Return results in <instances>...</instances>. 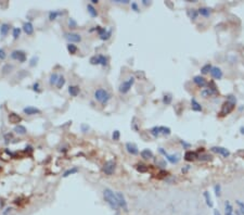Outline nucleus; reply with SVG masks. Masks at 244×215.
<instances>
[{
	"label": "nucleus",
	"instance_id": "4d7b16f0",
	"mask_svg": "<svg viewBox=\"0 0 244 215\" xmlns=\"http://www.w3.org/2000/svg\"><path fill=\"white\" fill-rule=\"evenodd\" d=\"M190 167H191L190 165H186V167H182L181 172H182V173H187V172H188V170H190Z\"/></svg>",
	"mask_w": 244,
	"mask_h": 215
},
{
	"label": "nucleus",
	"instance_id": "58836bf2",
	"mask_svg": "<svg viewBox=\"0 0 244 215\" xmlns=\"http://www.w3.org/2000/svg\"><path fill=\"white\" fill-rule=\"evenodd\" d=\"M67 50H68L70 53L75 54L76 52H77V47H76L75 45H73V44H68V45H67Z\"/></svg>",
	"mask_w": 244,
	"mask_h": 215
},
{
	"label": "nucleus",
	"instance_id": "f03ea898",
	"mask_svg": "<svg viewBox=\"0 0 244 215\" xmlns=\"http://www.w3.org/2000/svg\"><path fill=\"white\" fill-rule=\"evenodd\" d=\"M103 198H104V201L109 204V206L111 207L112 210L118 211L120 205H118V202H117V198H116L115 192L112 189L110 188L103 189Z\"/></svg>",
	"mask_w": 244,
	"mask_h": 215
},
{
	"label": "nucleus",
	"instance_id": "4c0bfd02",
	"mask_svg": "<svg viewBox=\"0 0 244 215\" xmlns=\"http://www.w3.org/2000/svg\"><path fill=\"white\" fill-rule=\"evenodd\" d=\"M98 58H99V61H100V64H101V65L105 66V65L107 64V58L105 57V55H103V54H99V55H98Z\"/></svg>",
	"mask_w": 244,
	"mask_h": 215
},
{
	"label": "nucleus",
	"instance_id": "e2e57ef3",
	"mask_svg": "<svg viewBox=\"0 0 244 215\" xmlns=\"http://www.w3.org/2000/svg\"><path fill=\"white\" fill-rule=\"evenodd\" d=\"M91 2H92V5H96V3H98L99 1H98V0H91Z\"/></svg>",
	"mask_w": 244,
	"mask_h": 215
},
{
	"label": "nucleus",
	"instance_id": "aec40b11",
	"mask_svg": "<svg viewBox=\"0 0 244 215\" xmlns=\"http://www.w3.org/2000/svg\"><path fill=\"white\" fill-rule=\"evenodd\" d=\"M198 12H199V15L208 18L209 15L212 14V12H213V10L211 9V8H208V7H201L200 9H198Z\"/></svg>",
	"mask_w": 244,
	"mask_h": 215
},
{
	"label": "nucleus",
	"instance_id": "39448f33",
	"mask_svg": "<svg viewBox=\"0 0 244 215\" xmlns=\"http://www.w3.org/2000/svg\"><path fill=\"white\" fill-rule=\"evenodd\" d=\"M110 94L107 92L105 89L103 88H99L94 91V99L97 100L98 102H100L101 104H105L107 103V101L110 100Z\"/></svg>",
	"mask_w": 244,
	"mask_h": 215
},
{
	"label": "nucleus",
	"instance_id": "a878e982",
	"mask_svg": "<svg viewBox=\"0 0 244 215\" xmlns=\"http://www.w3.org/2000/svg\"><path fill=\"white\" fill-rule=\"evenodd\" d=\"M21 120H22L21 116L18 115V114H15V113H11L9 115V122L12 123V124H18V123L21 122Z\"/></svg>",
	"mask_w": 244,
	"mask_h": 215
},
{
	"label": "nucleus",
	"instance_id": "4be33fe9",
	"mask_svg": "<svg viewBox=\"0 0 244 215\" xmlns=\"http://www.w3.org/2000/svg\"><path fill=\"white\" fill-rule=\"evenodd\" d=\"M203 196H204L205 203H206V205L212 209V207L214 206V202H213V200H212V197H211V193H209V191L205 190L204 192H203Z\"/></svg>",
	"mask_w": 244,
	"mask_h": 215
},
{
	"label": "nucleus",
	"instance_id": "37998d69",
	"mask_svg": "<svg viewBox=\"0 0 244 215\" xmlns=\"http://www.w3.org/2000/svg\"><path fill=\"white\" fill-rule=\"evenodd\" d=\"M137 170H139V172H141V173H146V172H148V166L146 165H143V164H138L137 165Z\"/></svg>",
	"mask_w": 244,
	"mask_h": 215
},
{
	"label": "nucleus",
	"instance_id": "9b49d317",
	"mask_svg": "<svg viewBox=\"0 0 244 215\" xmlns=\"http://www.w3.org/2000/svg\"><path fill=\"white\" fill-rule=\"evenodd\" d=\"M64 38L66 39L70 44H73V42H79L81 40V36L77 33H65L64 34Z\"/></svg>",
	"mask_w": 244,
	"mask_h": 215
},
{
	"label": "nucleus",
	"instance_id": "a18cd8bd",
	"mask_svg": "<svg viewBox=\"0 0 244 215\" xmlns=\"http://www.w3.org/2000/svg\"><path fill=\"white\" fill-rule=\"evenodd\" d=\"M120 130H114V131H113V135H112L113 140H120Z\"/></svg>",
	"mask_w": 244,
	"mask_h": 215
},
{
	"label": "nucleus",
	"instance_id": "8fccbe9b",
	"mask_svg": "<svg viewBox=\"0 0 244 215\" xmlns=\"http://www.w3.org/2000/svg\"><path fill=\"white\" fill-rule=\"evenodd\" d=\"M180 143L182 144V147H183V149H188L191 147V143L189 142H186L185 140H180Z\"/></svg>",
	"mask_w": 244,
	"mask_h": 215
},
{
	"label": "nucleus",
	"instance_id": "f8f14e48",
	"mask_svg": "<svg viewBox=\"0 0 244 215\" xmlns=\"http://www.w3.org/2000/svg\"><path fill=\"white\" fill-rule=\"evenodd\" d=\"M211 151L214 153H217V154H220L221 157H228L230 155V151L227 148H223V147H218V146H214L211 148Z\"/></svg>",
	"mask_w": 244,
	"mask_h": 215
},
{
	"label": "nucleus",
	"instance_id": "b1692460",
	"mask_svg": "<svg viewBox=\"0 0 244 215\" xmlns=\"http://www.w3.org/2000/svg\"><path fill=\"white\" fill-rule=\"evenodd\" d=\"M187 14H188V16L192 20V21H194V20H196L198 18V16H199V12H198V10L196 9H188V11H187Z\"/></svg>",
	"mask_w": 244,
	"mask_h": 215
},
{
	"label": "nucleus",
	"instance_id": "79ce46f5",
	"mask_svg": "<svg viewBox=\"0 0 244 215\" xmlns=\"http://www.w3.org/2000/svg\"><path fill=\"white\" fill-rule=\"evenodd\" d=\"M20 34H21V28H18V27L13 28V33H12V35H13L14 39H18V37H20Z\"/></svg>",
	"mask_w": 244,
	"mask_h": 215
},
{
	"label": "nucleus",
	"instance_id": "bf43d9fd",
	"mask_svg": "<svg viewBox=\"0 0 244 215\" xmlns=\"http://www.w3.org/2000/svg\"><path fill=\"white\" fill-rule=\"evenodd\" d=\"M240 134L244 135V126H241V127H240Z\"/></svg>",
	"mask_w": 244,
	"mask_h": 215
},
{
	"label": "nucleus",
	"instance_id": "5fc2aeb1",
	"mask_svg": "<svg viewBox=\"0 0 244 215\" xmlns=\"http://www.w3.org/2000/svg\"><path fill=\"white\" fill-rule=\"evenodd\" d=\"M114 2H116V3H124V5H127V3H129V0H114Z\"/></svg>",
	"mask_w": 244,
	"mask_h": 215
},
{
	"label": "nucleus",
	"instance_id": "f257e3e1",
	"mask_svg": "<svg viewBox=\"0 0 244 215\" xmlns=\"http://www.w3.org/2000/svg\"><path fill=\"white\" fill-rule=\"evenodd\" d=\"M235 103H236V98L234 96H232V94H229L226 101L222 103L221 109H220V111L218 113V115L220 117H223L228 115V114H230L235 109Z\"/></svg>",
	"mask_w": 244,
	"mask_h": 215
},
{
	"label": "nucleus",
	"instance_id": "603ef678",
	"mask_svg": "<svg viewBox=\"0 0 244 215\" xmlns=\"http://www.w3.org/2000/svg\"><path fill=\"white\" fill-rule=\"evenodd\" d=\"M5 57H7V53H5V51L3 49H0V59L1 60H5Z\"/></svg>",
	"mask_w": 244,
	"mask_h": 215
},
{
	"label": "nucleus",
	"instance_id": "7ed1b4c3",
	"mask_svg": "<svg viewBox=\"0 0 244 215\" xmlns=\"http://www.w3.org/2000/svg\"><path fill=\"white\" fill-rule=\"evenodd\" d=\"M217 94H219V90H218L217 86L214 81H209L207 86L201 90V96L205 99L213 97V96H217Z\"/></svg>",
	"mask_w": 244,
	"mask_h": 215
},
{
	"label": "nucleus",
	"instance_id": "6e6552de",
	"mask_svg": "<svg viewBox=\"0 0 244 215\" xmlns=\"http://www.w3.org/2000/svg\"><path fill=\"white\" fill-rule=\"evenodd\" d=\"M116 198H117V202H118V205H120V209H123L125 212H128V204H127V201L125 199V196L120 191H117L115 192Z\"/></svg>",
	"mask_w": 244,
	"mask_h": 215
},
{
	"label": "nucleus",
	"instance_id": "423d86ee",
	"mask_svg": "<svg viewBox=\"0 0 244 215\" xmlns=\"http://www.w3.org/2000/svg\"><path fill=\"white\" fill-rule=\"evenodd\" d=\"M133 84H135V77L130 76L128 79L124 81L120 85V87H118L120 92V94H127L129 90L131 89V87L133 86Z\"/></svg>",
	"mask_w": 244,
	"mask_h": 215
},
{
	"label": "nucleus",
	"instance_id": "e433bc0d",
	"mask_svg": "<svg viewBox=\"0 0 244 215\" xmlns=\"http://www.w3.org/2000/svg\"><path fill=\"white\" fill-rule=\"evenodd\" d=\"M172 101H173L172 94H164V97H163V103H164V104L168 105V104L172 103Z\"/></svg>",
	"mask_w": 244,
	"mask_h": 215
},
{
	"label": "nucleus",
	"instance_id": "7c9ffc66",
	"mask_svg": "<svg viewBox=\"0 0 244 215\" xmlns=\"http://www.w3.org/2000/svg\"><path fill=\"white\" fill-rule=\"evenodd\" d=\"M87 10H88L89 14H90L92 18H96V16L98 15L97 10H96V8L93 7L92 3H88V5H87Z\"/></svg>",
	"mask_w": 244,
	"mask_h": 215
},
{
	"label": "nucleus",
	"instance_id": "a211bd4d",
	"mask_svg": "<svg viewBox=\"0 0 244 215\" xmlns=\"http://www.w3.org/2000/svg\"><path fill=\"white\" fill-rule=\"evenodd\" d=\"M223 211H225V215H234V209H233V205L231 204V202L229 200H226L225 201V207H223Z\"/></svg>",
	"mask_w": 244,
	"mask_h": 215
},
{
	"label": "nucleus",
	"instance_id": "4468645a",
	"mask_svg": "<svg viewBox=\"0 0 244 215\" xmlns=\"http://www.w3.org/2000/svg\"><path fill=\"white\" fill-rule=\"evenodd\" d=\"M209 74H211V76L213 77L214 79H216V81L221 79L222 76H223V72L221 71V68H220V67H218V66L212 67V70H211V72H209Z\"/></svg>",
	"mask_w": 244,
	"mask_h": 215
},
{
	"label": "nucleus",
	"instance_id": "393cba45",
	"mask_svg": "<svg viewBox=\"0 0 244 215\" xmlns=\"http://www.w3.org/2000/svg\"><path fill=\"white\" fill-rule=\"evenodd\" d=\"M63 14H64V12H62V11H57V10L50 11V12H49V20H50V21H53V20H55L58 16H61Z\"/></svg>",
	"mask_w": 244,
	"mask_h": 215
},
{
	"label": "nucleus",
	"instance_id": "c03bdc74",
	"mask_svg": "<svg viewBox=\"0 0 244 215\" xmlns=\"http://www.w3.org/2000/svg\"><path fill=\"white\" fill-rule=\"evenodd\" d=\"M68 27L70 28H76L77 27V22L74 18H68Z\"/></svg>",
	"mask_w": 244,
	"mask_h": 215
},
{
	"label": "nucleus",
	"instance_id": "f3484780",
	"mask_svg": "<svg viewBox=\"0 0 244 215\" xmlns=\"http://www.w3.org/2000/svg\"><path fill=\"white\" fill-rule=\"evenodd\" d=\"M191 109H192V111H194V112H202L203 107H202V104H201L196 99L192 98L191 99Z\"/></svg>",
	"mask_w": 244,
	"mask_h": 215
},
{
	"label": "nucleus",
	"instance_id": "680f3d73",
	"mask_svg": "<svg viewBox=\"0 0 244 215\" xmlns=\"http://www.w3.org/2000/svg\"><path fill=\"white\" fill-rule=\"evenodd\" d=\"M5 210H7V211H5L3 213H5V214H8V212H10V211H11V207H7Z\"/></svg>",
	"mask_w": 244,
	"mask_h": 215
},
{
	"label": "nucleus",
	"instance_id": "c85d7f7f",
	"mask_svg": "<svg viewBox=\"0 0 244 215\" xmlns=\"http://www.w3.org/2000/svg\"><path fill=\"white\" fill-rule=\"evenodd\" d=\"M212 67H213V65H212L211 63H206V64H204L203 66L201 67V74H202V75L208 74L209 72H211V70H212Z\"/></svg>",
	"mask_w": 244,
	"mask_h": 215
},
{
	"label": "nucleus",
	"instance_id": "bb28decb",
	"mask_svg": "<svg viewBox=\"0 0 244 215\" xmlns=\"http://www.w3.org/2000/svg\"><path fill=\"white\" fill-rule=\"evenodd\" d=\"M79 87L78 86H70L68 87V94H71L72 97H77L79 94Z\"/></svg>",
	"mask_w": 244,
	"mask_h": 215
},
{
	"label": "nucleus",
	"instance_id": "6e6d98bb",
	"mask_svg": "<svg viewBox=\"0 0 244 215\" xmlns=\"http://www.w3.org/2000/svg\"><path fill=\"white\" fill-rule=\"evenodd\" d=\"M33 89L35 90H37V91H39V83H35L34 85H33Z\"/></svg>",
	"mask_w": 244,
	"mask_h": 215
},
{
	"label": "nucleus",
	"instance_id": "0eeeda50",
	"mask_svg": "<svg viewBox=\"0 0 244 215\" xmlns=\"http://www.w3.org/2000/svg\"><path fill=\"white\" fill-rule=\"evenodd\" d=\"M159 152H160L161 154H163V155L166 157V160H167L170 164H177L178 162L180 161V155L177 154V153H176V154H168L163 148H159Z\"/></svg>",
	"mask_w": 244,
	"mask_h": 215
},
{
	"label": "nucleus",
	"instance_id": "3c124183",
	"mask_svg": "<svg viewBox=\"0 0 244 215\" xmlns=\"http://www.w3.org/2000/svg\"><path fill=\"white\" fill-rule=\"evenodd\" d=\"M80 128H81V131L87 133V131L89 130V126L87 125V124H81V125H80Z\"/></svg>",
	"mask_w": 244,
	"mask_h": 215
},
{
	"label": "nucleus",
	"instance_id": "473e14b6",
	"mask_svg": "<svg viewBox=\"0 0 244 215\" xmlns=\"http://www.w3.org/2000/svg\"><path fill=\"white\" fill-rule=\"evenodd\" d=\"M78 167H72V168H70V170H65L64 172V174H63V177L64 178H66V177H68L70 175H73V174H75V173H77L78 172Z\"/></svg>",
	"mask_w": 244,
	"mask_h": 215
},
{
	"label": "nucleus",
	"instance_id": "20e7f679",
	"mask_svg": "<svg viewBox=\"0 0 244 215\" xmlns=\"http://www.w3.org/2000/svg\"><path fill=\"white\" fill-rule=\"evenodd\" d=\"M150 134L155 138L160 136H169L172 134V129L166 126H154L150 129Z\"/></svg>",
	"mask_w": 244,
	"mask_h": 215
},
{
	"label": "nucleus",
	"instance_id": "09e8293b",
	"mask_svg": "<svg viewBox=\"0 0 244 215\" xmlns=\"http://www.w3.org/2000/svg\"><path fill=\"white\" fill-rule=\"evenodd\" d=\"M90 63H91V64H93V65H96V64H100L99 58H98L97 55H96V57H92V58L90 59Z\"/></svg>",
	"mask_w": 244,
	"mask_h": 215
},
{
	"label": "nucleus",
	"instance_id": "de8ad7c7",
	"mask_svg": "<svg viewBox=\"0 0 244 215\" xmlns=\"http://www.w3.org/2000/svg\"><path fill=\"white\" fill-rule=\"evenodd\" d=\"M131 10H133L135 12H139L140 11V9H139V5H138L137 2H131Z\"/></svg>",
	"mask_w": 244,
	"mask_h": 215
},
{
	"label": "nucleus",
	"instance_id": "ea45409f",
	"mask_svg": "<svg viewBox=\"0 0 244 215\" xmlns=\"http://www.w3.org/2000/svg\"><path fill=\"white\" fill-rule=\"evenodd\" d=\"M64 84H65V78L61 75V76H59V79H58V83H57V87H58L59 89H61L63 86H64Z\"/></svg>",
	"mask_w": 244,
	"mask_h": 215
},
{
	"label": "nucleus",
	"instance_id": "c756f323",
	"mask_svg": "<svg viewBox=\"0 0 244 215\" xmlns=\"http://www.w3.org/2000/svg\"><path fill=\"white\" fill-rule=\"evenodd\" d=\"M14 131L18 135H25L27 133V129L25 126L23 125H18L14 127Z\"/></svg>",
	"mask_w": 244,
	"mask_h": 215
},
{
	"label": "nucleus",
	"instance_id": "6ab92c4d",
	"mask_svg": "<svg viewBox=\"0 0 244 215\" xmlns=\"http://www.w3.org/2000/svg\"><path fill=\"white\" fill-rule=\"evenodd\" d=\"M23 112L26 115H34V114H39L40 110L35 107H26L23 109Z\"/></svg>",
	"mask_w": 244,
	"mask_h": 215
},
{
	"label": "nucleus",
	"instance_id": "c9c22d12",
	"mask_svg": "<svg viewBox=\"0 0 244 215\" xmlns=\"http://www.w3.org/2000/svg\"><path fill=\"white\" fill-rule=\"evenodd\" d=\"M111 36H112V28H110V29H107V31L102 36H100V38L102 40H109L111 38Z\"/></svg>",
	"mask_w": 244,
	"mask_h": 215
},
{
	"label": "nucleus",
	"instance_id": "0e129e2a",
	"mask_svg": "<svg viewBox=\"0 0 244 215\" xmlns=\"http://www.w3.org/2000/svg\"><path fill=\"white\" fill-rule=\"evenodd\" d=\"M234 215H242V214H241V213H240L239 211L236 210V211H235V212H234Z\"/></svg>",
	"mask_w": 244,
	"mask_h": 215
},
{
	"label": "nucleus",
	"instance_id": "f704fd0d",
	"mask_svg": "<svg viewBox=\"0 0 244 215\" xmlns=\"http://www.w3.org/2000/svg\"><path fill=\"white\" fill-rule=\"evenodd\" d=\"M214 192H215V196L217 198H219L221 196V185L220 184H216L214 186Z\"/></svg>",
	"mask_w": 244,
	"mask_h": 215
},
{
	"label": "nucleus",
	"instance_id": "412c9836",
	"mask_svg": "<svg viewBox=\"0 0 244 215\" xmlns=\"http://www.w3.org/2000/svg\"><path fill=\"white\" fill-rule=\"evenodd\" d=\"M23 31L27 35H33V33H34V26H33V24L31 22L24 23L23 24Z\"/></svg>",
	"mask_w": 244,
	"mask_h": 215
},
{
	"label": "nucleus",
	"instance_id": "72a5a7b5",
	"mask_svg": "<svg viewBox=\"0 0 244 215\" xmlns=\"http://www.w3.org/2000/svg\"><path fill=\"white\" fill-rule=\"evenodd\" d=\"M235 204L238 205V211L242 215H244V202L241 200H235Z\"/></svg>",
	"mask_w": 244,
	"mask_h": 215
},
{
	"label": "nucleus",
	"instance_id": "2f4dec72",
	"mask_svg": "<svg viewBox=\"0 0 244 215\" xmlns=\"http://www.w3.org/2000/svg\"><path fill=\"white\" fill-rule=\"evenodd\" d=\"M58 79H59V75H58V74H57V73H52V74L50 75V78H49V84H50L51 86L57 85Z\"/></svg>",
	"mask_w": 244,
	"mask_h": 215
},
{
	"label": "nucleus",
	"instance_id": "1a4fd4ad",
	"mask_svg": "<svg viewBox=\"0 0 244 215\" xmlns=\"http://www.w3.org/2000/svg\"><path fill=\"white\" fill-rule=\"evenodd\" d=\"M115 168H116V163L114 161H107L105 164H104V166H103V172H104V174L105 175H109V176H111V175H113V173L115 172Z\"/></svg>",
	"mask_w": 244,
	"mask_h": 215
},
{
	"label": "nucleus",
	"instance_id": "9d476101",
	"mask_svg": "<svg viewBox=\"0 0 244 215\" xmlns=\"http://www.w3.org/2000/svg\"><path fill=\"white\" fill-rule=\"evenodd\" d=\"M10 57H11V59H13V60H18L21 63L26 61V54H25L24 51H21V50H14V51H12L11 54H10Z\"/></svg>",
	"mask_w": 244,
	"mask_h": 215
},
{
	"label": "nucleus",
	"instance_id": "cd10ccee",
	"mask_svg": "<svg viewBox=\"0 0 244 215\" xmlns=\"http://www.w3.org/2000/svg\"><path fill=\"white\" fill-rule=\"evenodd\" d=\"M10 25L9 24H7V23H3V24H1V26H0V35L2 36V37H5L7 34H8V31H10Z\"/></svg>",
	"mask_w": 244,
	"mask_h": 215
},
{
	"label": "nucleus",
	"instance_id": "13d9d810",
	"mask_svg": "<svg viewBox=\"0 0 244 215\" xmlns=\"http://www.w3.org/2000/svg\"><path fill=\"white\" fill-rule=\"evenodd\" d=\"M214 215H221L220 211L217 210V209H214Z\"/></svg>",
	"mask_w": 244,
	"mask_h": 215
},
{
	"label": "nucleus",
	"instance_id": "49530a36",
	"mask_svg": "<svg viewBox=\"0 0 244 215\" xmlns=\"http://www.w3.org/2000/svg\"><path fill=\"white\" fill-rule=\"evenodd\" d=\"M37 61H38V57L34 55V57L31 59V61H29V65H31V66H35L36 64H37Z\"/></svg>",
	"mask_w": 244,
	"mask_h": 215
},
{
	"label": "nucleus",
	"instance_id": "dca6fc26",
	"mask_svg": "<svg viewBox=\"0 0 244 215\" xmlns=\"http://www.w3.org/2000/svg\"><path fill=\"white\" fill-rule=\"evenodd\" d=\"M126 150H127V152L130 153L131 155H137L138 153H139V149H138V147L135 144V143L133 142H127L126 143Z\"/></svg>",
	"mask_w": 244,
	"mask_h": 215
},
{
	"label": "nucleus",
	"instance_id": "5701e85b",
	"mask_svg": "<svg viewBox=\"0 0 244 215\" xmlns=\"http://www.w3.org/2000/svg\"><path fill=\"white\" fill-rule=\"evenodd\" d=\"M140 155L144 160H150V159L153 157V152H152L150 149H143L141 152H140Z\"/></svg>",
	"mask_w": 244,
	"mask_h": 215
},
{
	"label": "nucleus",
	"instance_id": "ddd939ff",
	"mask_svg": "<svg viewBox=\"0 0 244 215\" xmlns=\"http://www.w3.org/2000/svg\"><path fill=\"white\" fill-rule=\"evenodd\" d=\"M192 81H193L195 85L198 87H200V88H205L207 86V84H208V81H206V78L204 76H202V75H195Z\"/></svg>",
	"mask_w": 244,
	"mask_h": 215
},
{
	"label": "nucleus",
	"instance_id": "864d4df0",
	"mask_svg": "<svg viewBox=\"0 0 244 215\" xmlns=\"http://www.w3.org/2000/svg\"><path fill=\"white\" fill-rule=\"evenodd\" d=\"M155 163L156 164H160L161 167H166V162L163 161V160H162V161H157V160H156Z\"/></svg>",
	"mask_w": 244,
	"mask_h": 215
},
{
	"label": "nucleus",
	"instance_id": "052dcab7",
	"mask_svg": "<svg viewBox=\"0 0 244 215\" xmlns=\"http://www.w3.org/2000/svg\"><path fill=\"white\" fill-rule=\"evenodd\" d=\"M142 3L144 5H150V2L148 1V0H142Z\"/></svg>",
	"mask_w": 244,
	"mask_h": 215
},
{
	"label": "nucleus",
	"instance_id": "2eb2a0df",
	"mask_svg": "<svg viewBox=\"0 0 244 215\" xmlns=\"http://www.w3.org/2000/svg\"><path fill=\"white\" fill-rule=\"evenodd\" d=\"M198 157H199V153L195 152V151H191V150H189V151H187V152L185 153L183 159H185L187 162H193V161H195Z\"/></svg>",
	"mask_w": 244,
	"mask_h": 215
},
{
	"label": "nucleus",
	"instance_id": "69168bd1",
	"mask_svg": "<svg viewBox=\"0 0 244 215\" xmlns=\"http://www.w3.org/2000/svg\"><path fill=\"white\" fill-rule=\"evenodd\" d=\"M116 215H120V214H118V213H116Z\"/></svg>",
	"mask_w": 244,
	"mask_h": 215
},
{
	"label": "nucleus",
	"instance_id": "a19ab883",
	"mask_svg": "<svg viewBox=\"0 0 244 215\" xmlns=\"http://www.w3.org/2000/svg\"><path fill=\"white\" fill-rule=\"evenodd\" d=\"M198 159L201 160V161H209V160L212 159V155L206 154V153H203V154H199V157H198Z\"/></svg>",
	"mask_w": 244,
	"mask_h": 215
}]
</instances>
